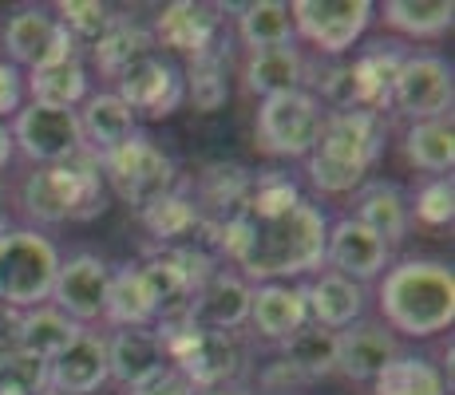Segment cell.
I'll return each instance as SVG.
<instances>
[{"label": "cell", "mask_w": 455, "mask_h": 395, "mask_svg": "<svg viewBox=\"0 0 455 395\" xmlns=\"http://www.w3.org/2000/svg\"><path fill=\"white\" fill-rule=\"evenodd\" d=\"M238 40H242V48H250V51L297 43L290 4H285V0H253V4H238Z\"/></svg>", "instance_id": "cell-34"}, {"label": "cell", "mask_w": 455, "mask_h": 395, "mask_svg": "<svg viewBox=\"0 0 455 395\" xmlns=\"http://www.w3.org/2000/svg\"><path fill=\"white\" fill-rule=\"evenodd\" d=\"M380 20L408 40H440L455 24L451 0H388L380 8Z\"/></svg>", "instance_id": "cell-36"}, {"label": "cell", "mask_w": 455, "mask_h": 395, "mask_svg": "<svg viewBox=\"0 0 455 395\" xmlns=\"http://www.w3.org/2000/svg\"><path fill=\"white\" fill-rule=\"evenodd\" d=\"M76 119H80L84 146L92 154H108V151H116V146H124L131 135H139L135 111H131L116 91H92L80 107H76Z\"/></svg>", "instance_id": "cell-26"}, {"label": "cell", "mask_w": 455, "mask_h": 395, "mask_svg": "<svg viewBox=\"0 0 455 395\" xmlns=\"http://www.w3.org/2000/svg\"><path fill=\"white\" fill-rule=\"evenodd\" d=\"M258 388H261V395H290V391H297V388H305V380L293 372L290 364H285L282 356L274 359V364H266L258 372Z\"/></svg>", "instance_id": "cell-45"}, {"label": "cell", "mask_w": 455, "mask_h": 395, "mask_svg": "<svg viewBox=\"0 0 455 395\" xmlns=\"http://www.w3.org/2000/svg\"><path fill=\"white\" fill-rule=\"evenodd\" d=\"M325 233L329 217L321 206L301 198L297 182L285 170L253 174L250 194L238 214L226 217L203 241L234 261V273L253 285L293 280L317 273L325 265Z\"/></svg>", "instance_id": "cell-1"}, {"label": "cell", "mask_w": 455, "mask_h": 395, "mask_svg": "<svg viewBox=\"0 0 455 395\" xmlns=\"http://www.w3.org/2000/svg\"><path fill=\"white\" fill-rule=\"evenodd\" d=\"M111 91L135 111V119L139 115L166 119L182 107V67L174 64L171 56L151 51V56H143L139 64H131L127 72L116 79Z\"/></svg>", "instance_id": "cell-14"}, {"label": "cell", "mask_w": 455, "mask_h": 395, "mask_svg": "<svg viewBox=\"0 0 455 395\" xmlns=\"http://www.w3.org/2000/svg\"><path fill=\"white\" fill-rule=\"evenodd\" d=\"M143 225L147 233L159 241V249H174V245H187L190 237L198 241V233H203V214H198L195 198L187 194V186H174L166 198H159L155 206H147L143 214Z\"/></svg>", "instance_id": "cell-30"}, {"label": "cell", "mask_w": 455, "mask_h": 395, "mask_svg": "<svg viewBox=\"0 0 455 395\" xmlns=\"http://www.w3.org/2000/svg\"><path fill=\"white\" fill-rule=\"evenodd\" d=\"M400 348L396 332L384 320H356L345 332H337V372L353 383H372L384 364H392Z\"/></svg>", "instance_id": "cell-18"}, {"label": "cell", "mask_w": 455, "mask_h": 395, "mask_svg": "<svg viewBox=\"0 0 455 395\" xmlns=\"http://www.w3.org/2000/svg\"><path fill=\"white\" fill-rule=\"evenodd\" d=\"M404 158L408 166L432 174V178H448L455 166V127L451 115L443 119H427V122H412L404 130Z\"/></svg>", "instance_id": "cell-32"}, {"label": "cell", "mask_w": 455, "mask_h": 395, "mask_svg": "<svg viewBox=\"0 0 455 395\" xmlns=\"http://www.w3.org/2000/svg\"><path fill=\"white\" fill-rule=\"evenodd\" d=\"M321 127H325V107L313 99L305 87L297 91L269 95L258 103V119H253V146L269 158H309V151L317 146Z\"/></svg>", "instance_id": "cell-7"}, {"label": "cell", "mask_w": 455, "mask_h": 395, "mask_svg": "<svg viewBox=\"0 0 455 395\" xmlns=\"http://www.w3.org/2000/svg\"><path fill=\"white\" fill-rule=\"evenodd\" d=\"M293 32L329 59H340L356 48V40L376 20V4L369 0H293L290 4Z\"/></svg>", "instance_id": "cell-10"}, {"label": "cell", "mask_w": 455, "mask_h": 395, "mask_svg": "<svg viewBox=\"0 0 455 395\" xmlns=\"http://www.w3.org/2000/svg\"><path fill=\"white\" fill-rule=\"evenodd\" d=\"M171 364L151 328H116L108 336V372L124 391L147 383L155 372Z\"/></svg>", "instance_id": "cell-25"}, {"label": "cell", "mask_w": 455, "mask_h": 395, "mask_svg": "<svg viewBox=\"0 0 455 395\" xmlns=\"http://www.w3.org/2000/svg\"><path fill=\"white\" fill-rule=\"evenodd\" d=\"M253 332L269 344L290 340L301 324H309V309H305V288L290 285V280H269V285H253L250 296V320Z\"/></svg>", "instance_id": "cell-20"}, {"label": "cell", "mask_w": 455, "mask_h": 395, "mask_svg": "<svg viewBox=\"0 0 455 395\" xmlns=\"http://www.w3.org/2000/svg\"><path fill=\"white\" fill-rule=\"evenodd\" d=\"M187 99L203 115H214L230 103V51H226V43H214L203 56L187 59V67H182V103Z\"/></svg>", "instance_id": "cell-29"}, {"label": "cell", "mask_w": 455, "mask_h": 395, "mask_svg": "<svg viewBox=\"0 0 455 395\" xmlns=\"http://www.w3.org/2000/svg\"><path fill=\"white\" fill-rule=\"evenodd\" d=\"M24 107V72L0 59V122H8Z\"/></svg>", "instance_id": "cell-43"}, {"label": "cell", "mask_w": 455, "mask_h": 395, "mask_svg": "<svg viewBox=\"0 0 455 395\" xmlns=\"http://www.w3.org/2000/svg\"><path fill=\"white\" fill-rule=\"evenodd\" d=\"M159 309H155L151 293H147L139 265H119L111 269V288H108V309L103 320L111 328H151Z\"/></svg>", "instance_id": "cell-33"}, {"label": "cell", "mask_w": 455, "mask_h": 395, "mask_svg": "<svg viewBox=\"0 0 455 395\" xmlns=\"http://www.w3.org/2000/svg\"><path fill=\"white\" fill-rule=\"evenodd\" d=\"M108 288H111L108 261H103L100 253H72L68 261H60L48 304L84 328V324H92V320H103Z\"/></svg>", "instance_id": "cell-13"}, {"label": "cell", "mask_w": 455, "mask_h": 395, "mask_svg": "<svg viewBox=\"0 0 455 395\" xmlns=\"http://www.w3.org/2000/svg\"><path fill=\"white\" fill-rule=\"evenodd\" d=\"M103 383H111L108 336L84 328L80 336H76L72 344L48 364V391H56V395H95Z\"/></svg>", "instance_id": "cell-19"}, {"label": "cell", "mask_w": 455, "mask_h": 395, "mask_svg": "<svg viewBox=\"0 0 455 395\" xmlns=\"http://www.w3.org/2000/svg\"><path fill=\"white\" fill-rule=\"evenodd\" d=\"M20 352V309L0 304V359Z\"/></svg>", "instance_id": "cell-46"}, {"label": "cell", "mask_w": 455, "mask_h": 395, "mask_svg": "<svg viewBox=\"0 0 455 395\" xmlns=\"http://www.w3.org/2000/svg\"><path fill=\"white\" fill-rule=\"evenodd\" d=\"M48 391V364L36 356L12 352L0 359V395H44Z\"/></svg>", "instance_id": "cell-42"}, {"label": "cell", "mask_w": 455, "mask_h": 395, "mask_svg": "<svg viewBox=\"0 0 455 395\" xmlns=\"http://www.w3.org/2000/svg\"><path fill=\"white\" fill-rule=\"evenodd\" d=\"M282 359L301 375L305 383H317L337 372V332L321 328V324H301L290 340H282Z\"/></svg>", "instance_id": "cell-35"}, {"label": "cell", "mask_w": 455, "mask_h": 395, "mask_svg": "<svg viewBox=\"0 0 455 395\" xmlns=\"http://www.w3.org/2000/svg\"><path fill=\"white\" fill-rule=\"evenodd\" d=\"M404 59H408L404 40H372L361 56L348 59L353 87H356V107L384 115L388 111V95H392V79H396Z\"/></svg>", "instance_id": "cell-23"}, {"label": "cell", "mask_w": 455, "mask_h": 395, "mask_svg": "<svg viewBox=\"0 0 455 395\" xmlns=\"http://www.w3.org/2000/svg\"><path fill=\"white\" fill-rule=\"evenodd\" d=\"M198 395H253V391L246 388V383H222V388H206Z\"/></svg>", "instance_id": "cell-48"}, {"label": "cell", "mask_w": 455, "mask_h": 395, "mask_svg": "<svg viewBox=\"0 0 455 395\" xmlns=\"http://www.w3.org/2000/svg\"><path fill=\"white\" fill-rule=\"evenodd\" d=\"M60 261L64 257L52 245V237L32 225H16V230L8 225L0 233V304L20 312L48 304Z\"/></svg>", "instance_id": "cell-5"}, {"label": "cell", "mask_w": 455, "mask_h": 395, "mask_svg": "<svg viewBox=\"0 0 455 395\" xmlns=\"http://www.w3.org/2000/svg\"><path fill=\"white\" fill-rule=\"evenodd\" d=\"M20 206L28 214V222H36V225H64V222H92V217H100L108 209V186H103V174H100V154H92L84 146L68 162L36 166L20 182Z\"/></svg>", "instance_id": "cell-4"}, {"label": "cell", "mask_w": 455, "mask_h": 395, "mask_svg": "<svg viewBox=\"0 0 455 395\" xmlns=\"http://www.w3.org/2000/svg\"><path fill=\"white\" fill-rule=\"evenodd\" d=\"M0 43H4L8 64L28 67V72H40V67L80 56V43L68 36V28L56 20V12L40 4L16 8L4 20V28H0Z\"/></svg>", "instance_id": "cell-11"}, {"label": "cell", "mask_w": 455, "mask_h": 395, "mask_svg": "<svg viewBox=\"0 0 455 395\" xmlns=\"http://www.w3.org/2000/svg\"><path fill=\"white\" fill-rule=\"evenodd\" d=\"M361 225L380 237L388 249H396L408 237V225H412V206H408V194L388 178H369L361 190L353 194V214Z\"/></svg>", "instance_id": "cell-21"}, {"label": "cell", "mask_w": 455, "mask_h": 395, "mask_svg": "<svg viewBox=\"0 0 455 395\" xmlns=\"http://www.w3.org/2000/svg\"><path fill=\"white\" fill-rule=\"evenodd\" d=\"M408 206H412L416 222L435 225V230H440V225H451V217H455V182H451V174L448 178L419 182L416 198H408Z\"/></svg>", "instance_id": "cell-41"}, {"label": "cell", "mask_w": 455, "mask_h": 395, "mask_svg": "<svg viewBox=\"0 0 455 395\" xmlns=\"http://www.w3.org/2000/svg\"><path fill=\"white\" fill-rule=\"evenodd\" d=\"M0 198H4V194H0ZM0 217H4V214H0Z\"/></svg>", "instance_id": "cell-50"}, {"label": "cell", "mask_w": 455, "mask_h": 395, "mask_svg": "<svg viewBox=\"0 0 455 395\" xmlns=\"http://www.w3.org/2000/svg\"><path fill=\"white\" fill-rule=\"evenodd\" d=\"M305 64L309 59L301 56L297 43H285V48H266V51H250L246 64H242V79H246V91L258 95V99H269V95L282 91H297L305 87Z\"/></svg>", "instance_id": "cell-27"}, {"label": "cell", "mask_w": 455, "mask_h": 395, "mask_svg": "<svg viewBox=\"0 0 455 395\" xmlns=\"http://www.w3.org/2000/svg\"><path fill=\"white\" fill-rule=\"evenodd\" d=\"M87 51H92V64L100 67V75L116 83L131 64H139L143 56H151V51H159V48H155V36L147 24H139L135 16H116V24Z\"/></svg>", "instance_id": "cell-28"}, {"label": "cell", "mask_w": 455, "mask_h": 395, "mask_svg": "<svg viewBox=\"0 0 455 395\" xmlns=\"http://www.w3.org/2000/svg\"><path fill=\"white\" fill-rule=\"evenodd\" d=\"M451 103H455V72L448 59L435 56V51H408V59L392 79L388 111H396V115L412 122H427L451 115Z\"/></svg>", "instance_id": "cell-9"}, {"label": "cell", "mask_w": 455, "mask_h": 395, "mask_svg": "<svg viewBox=\"0 0 455 395\" xmlns=\"http://www.w3.org/2000/svg\"><path fill=\"white\" fill-rule=\"evenodd\" d=\"M124 395H198L195 388H190V380L179 372L174 364H166L163 372H155L147 383H139V388H131Z\"/></svg>", "instance_id": "cell-44"}, {"label": "cell", "mask_w": 455, "mask_h": 395, "mask_svg": "<svg viewBox=\"0 0 455 395\" xmlns=\"http://www.w3.org/2000/svg\"><path fill=\"white\" fill-rule=\"evenodd\" d=\"M56 20L64 24L68 36L76 43L92 48V43L116 24V8L100 4V0H64V4H56Z\"/></svg>", "instance_id": "cell-40"}, {"label": "cell", "mask_w": 455, "mask_h": 395, "mask_svg": "<svg viewBox=\"0 0 455 395\" xmlns=\"http://www.w3.org/2000/svg\"><path fill=\"white\" fill-rule=\"evenodd\" d=\"M139 277H143V285H147V293H151L159 316L190 304V285H187V277H182V269H179V261H174L171 249H155L151 257L139 265Z\"/></svg>", "instance_id": "cell-39"}, {"label": "cell", "mask_w": 455, "mask_h": 395, "mask_svg": "<svg viewBox=\"0 0 455 395\" xmlns=\"http://www.w3.org/2000/svg\"><path fill=\"white\" fill-rule=\"evenodd\" d=\"M388 122L376 111H325L317 146L305 158L309 186L321 194H356L384 154Z\"/></svg>", "instance_id": "cell-3"}, {"label": "cell", "mask_w": 455, "mask_h": 395, "mask_svg": "<svg viewBox=\"0 0 455 395\" xmlns=\"http://www.w3.org/2000/svg\"><path fill=\"white\" fill-rule=\"evenodd\" d=\"M80 324L68 320L60 309L52 304H36V309L20 312V352L24 356H36L44 364H52L76 336H80Z\"/></svg>", "instance_id": "cell-38"}, {"label": "cell", "mask_w": 455, "mask_h": 395, "mask_svg": "<svg viewBox=\"0 0 455 395\" xmlns=\"http://www.w3.org/2000/svg\"><path fill=\"white\" fill-rule=\"evenodd\" d=\"M372 395H448V375L427 356L400 352L392 364L380 367L372 380Z\"/></svg>", "instance_id": "cell-37"}, {"label": "cell", "mask_w": 455, "mask_h": 395, "mask_svg": "<svg viewBox=\"0 0 455 395\" xmlns=\"http://www.w3.org/2000/svg\"><path fill=\"white\" fill-rule=\"evenodd\" d=\"M250 296H253V285L242 273L234 269H218L210 280L190 293V320L195 328H206V332H238L242 324L250 320Z\"/></svg>", "instance_id": "cell-17"}, {"label": "cell", "mask_w": 455, "mask_h": 395, "mask_svg": "<svg viewBox=\"0 0 455 395\" xmlns=\"http://www.w3.org/2000/svg\"><path fill=\"white\" fill-rule=\"evenodd\" d=\"M16 158V146H12V130H8V122H0V170H4L8 162Z\"/></svg>", "instance_id": "cell-47"}, {"label": "cell", "mask_w": 455, "mask_h": 395, "mask_svg": "<svg viewBox=\"0 0 455 395\" xmlns=\"http://www.w3.org/2000/svg\"><path fill=\"white\" fill-rule=\"evenodd\" d=\"M301 288H305V309H309V320L321 324V328L345 332L348 324L364 320L369 293H364V285H356V280L321 269V273L313 277L309 285H301Z\"/></svg>", "instance_id": "cell-22"}, {"label": "cell", "mask_w": 455, "mask_h": 395, "mask_svg": "<svg viewBox=\"0 0 455 395\" xmlns=\"http://www.w3.org/2000/svg\"><path fill=\"white\" fill-rule=\"evenodd\" d=\"M24 91L32 95L28 103H48V107L76 111L87 95H92V75H87L84 56H72V59H64V64L28 72L24 75Z\"/></svg>", "instance_id": "cell-31"}, {"label": "cell", "mask_w": 455, "mask_h": 395, "mask_svg": "<svg viewBox=\"0 0 455 395\" xmlns=\"http://www.w3.org/2000/svg\"><path fill=\"white\" fill-rule=\"evenodd\" d=\"M376 301L392 332L412 340L440 336L455 320V273L451 265L427 257L396 261L384 269Z\"/></svg>", "instance_id": "cell-2"}, {"label": "cell", "mask_w": 455, "mask_h": 395, "mask_svg": "<svg viewBox=\"0 0 455 395\" xmlns=\"http://www.w3.org/2000/svg\"><path fill=\"white\" fill-rule=\"evenodd\" d=\"M12 130V146L28 162L36 166H56L68 162L84 151V130L76 111L68 107H48V103H24L8 122Z\"/></svg>", "instance_id": "cell-12"}, {"label": "cell", "mask_w": 455, "mask_h": 395, "mask_svg": "<svg viewBox=\"0 0 455 395\" xmlns=\"http://www.w3.org/2000/svg\"><path fill=\"white\" fill-rule=\"evenodd\" d=\"M100 174L108 194H116L119 201H127L135 214H143L147 206H155L159 198H166L179 186V166L174 158L155 143L151 135H131L124 146L100 154Z\"/></svg>", "instance_id": "cell-6"}, {"label": "cell", "mask_w": 455, "mask_h": 395, "mask_svg": "<svg viewBox=\"0 0 455 395\" xmlns=\"http://www.w3.org/2000/svg\"><path fill=\"white\" fill-rule=\"evenodd\" d=\"M325 265L329 273H340L356 285L384 277V269L392 265V249L376 237L369 225H361L356 217H337L325 233Z\"/></svg>", "instance_id": "cell-15"}, {"label": "cell", "mask_w": 455, "mask_h": 395, "mask_svg": "<svg viewBox=\"0 0 455 395\" xmlns=\"http://www.w3.org/2000/svg\"><path fill=\"white\" fill-rule=\"evenodd\" d=\"M155 48H166L174 56H203L222 36V8L218 4H203V0H174L166 4L151 24Z\"/></svg>", "instance_id": "cell-16"}, {"label": "cell", "mask_w": 455, "mask_h": 395, "mask_svg": "<svg viewBox=\"0 0 455 395\" xmlns=\"http://www.w3.org/2000/svg\"><path fill=\"white\" fill-rule=\"evenodd\" d=\"M44 395H56V391H44Z\"/></svg>", "instance_id": "cell-49"}, {"label": "cell", "mask_w": 455, "mask_h": 395, "mask_svg": "<svg viewBox=\"0 0 455 395\" xmlns=\"http://www.w3.org/2000/svg\"><path fill=\"white\" fill-rule=\"evenodd\" d=\"M250 182L253 174L238 162H210L203 166V174L195 178V206L203 214V233L218 230L226 217L238 214V206L246 201L250 194Z\"/></svg>", "instance_id": "cell-24"}, {"label": "cell", "mask_w": 455, "mask_h": 395, "mask_svg": "<svg viewBox=\"0 0 455 395\" xmlns=\"http://www.w3.org/2000/svg\"><path fill=\"white\" fill-rule=\"evenodd\" d=\"M163 352L187 375L195 391L222 388V383H242V375L250 367V348L238 332L187 328L182 336L166 340Z\"/></svg>", "instance_id": "cell-8"}]
</instances>
